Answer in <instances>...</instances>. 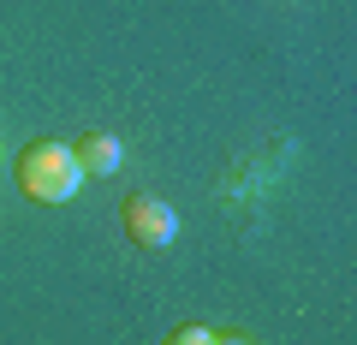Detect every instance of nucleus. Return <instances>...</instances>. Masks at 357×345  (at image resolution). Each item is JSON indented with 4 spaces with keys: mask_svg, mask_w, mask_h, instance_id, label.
<instances>
[{
    "mask_svg": "<svg viewBox=\"0 0 357 345\" xmlns=\"http://www.w3.org/2000/svg\"><path fill=\"white\" fill-rule=\"evenodd\" d=\"M13 179H18V191L30 197V203H72L77 191H84V167H77V155H72V143H54V137H42V143H30L24 155L13 161Z\"/></svg>",
    "mask_w": 357,
    "mask_h": 345,
    "instance_id": "f257e3e1",
    "label": "nucleus"
},
{
    "mask_svg": "<svg viewBox=\"0 0 357 345\" xmlns=\"http://www.w3.org/2000/svg\"><path fill=\"white\" fill-rule=\"evenodd\" d=\"M119 220H126V232H131L137 250H167V244L178 238V208L167 203V197H155V191H131L126 208H119Z\"/></svg>",
    "mask_w": 357,
    "mask_h": 345,
    "instance_id": "f03ea898",
    "label": "nucleus"
},
{
    "mask_svg": "<svg viewBox=\"0 0 357 345\" xmlns=\"http://www.w3.org/2000/svg\"><path fill=\"white\" fill-rule=\"evenodd\" d=\"M72 155H77V167H84L89 179H107V173L126 167V143H119L114 131H89V137H77Z\"/></svg>",
    "mask_w": 357,
    "mask_h": 345,
    "instance_id": "7ed1b4c3",
    "label": "nucleus"
},
{
    "mask_svg": "<svg viewBox=\"0 0 357 345\" xmlns=\"http://www.w3.org/2000/svg\"><path fill=\"white\" fill-rule=\"evenodd\" d=\"M161 345H215V328H203V321H191V328H173Z\"/></svg>",
    "mask_w": 357,
    "mask_h": 345,
    "instance_id": "20e7f679",
    "label": "nucleus"
},
{
    "mask_svg": "<svg viewBox=\"0 0 357 345\" xmlns=\"http://www.w3.org/2000/svg\"><path fill=\"white\" fill-rule=\"evenodd\" d=\"M215 345H250L244 333H215Z\"/></svg>",
    "mask_w": 357,
    "mask_h": 345,
    "instance_id": "39448f33",
    "label": "nucleus"
}]
</instances>
